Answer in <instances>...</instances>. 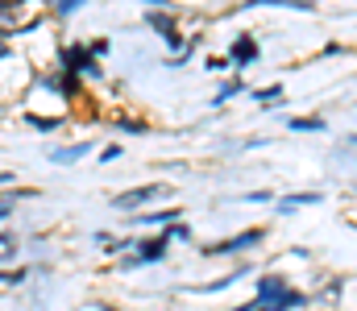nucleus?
<instances>
[{"label":"nucleus","instance_id":"obj_13","mask_svg":"<svg viewBox=\"0 0 357 311\" xmlns=\"http://www.w3.org/2000/svg\"><path fill=\"white\" fill-rule=\"evenodd\" d=\"M324 196L320 191H299V196H287V200H278V212H295V207H303V204H320Z\"/></svg>","mask_w":357,"mask_h":311},{"label":"nucleus","instance_id":"obj_1","mask_svg":"<svg viewBox=\"0 0 357 311\" xmlns=\"http://www.w3.org/2000/svg\"><path fill=\"white\" fill-rule=\"evenodd\" d=\"M262 241H266V228H245V232H237V237H229V241L204 245V253H208V257H225V253H245V249H254V245H262Z\"/></svg>","mask_w":357,"mask_h":311},{"label":"nucleus","instance_id":"obj_9","mask_svg":"<svg viewBox=\"0 0 357 311\" xmlns=\"http://www.w3.org/2000/svg\"><path fill=\"white\" fill-rule=\"evenodd\" d=\"M178 216H183V207H162V212H137L133 220L137 224H178Z\"/></svg>","mask_w":357,"mask_h":311},{"label":"nucleus","instance_id":"obj_23","mask_svg":"<svg viewBox=\"0 0 357 311\" xmlns=\"http://www.w3.org/2000/svg\"><path fill=\"white\" fill-rule=\"evenodd\" d=\"M13 249H17V245H13V237H4V232H0V257H13Z\"/></svg>","mask_w":357,"mask_h":311},{"label":"nucleus","instance_id":"obj_2","mask_svg":"<svg viewBox=\"0 0 357 311\" xmlns=\"http://www.w3.org/2000/svg\"><path fill=\"white\" fill-rule=\"evenodd\" d=\"M162 196H171V187L167 183H146V187H129V191H121L112 207L116 212H137L142 204H150V200H162Z\"/></svg>","mask_w":357,"mask_h":311},{"label":"nucleus","instance_id":"obj_6","mask_svg":"<svg viewBox=\"0 0 357 311\" xmlns=\"http://www.w3.org/2000/svg\"><path fill=\"white\" fill-rule=\"evenodd\" d=\"M167 237H150V241H137L133 245V257H137V266H146V262H162L167 257Z\"/></svg>","mask_w":357,"mask_h":311},{"label":"nucleus","instance_id":"obj_3","mask_svg":"<svg viewBox=\"0 0 357 311\" xmlns=\"http://www.w3.org/2000/svg\"><path fill=\"white\" fill-rule=\"evenodd\" d=\"M63 63H67V67H63L67 75H75V71H84V75H91V79L104 75V71H100V58H91L79 42H75V46H63Z\"/></svg>","mask_w":357,"mask_h":311},{"label":"nucleus","instance_id":"obj_7","mask_svg":"<svg viewBox=\"0 0 357 311\" xmlns=\"http://www.w3.org/2000/svg\"><path fill=\"white\" fill-rule=\"evenodd\" d=\"M258 58V42L250 38V33H241L233 46H229V63H237V67H245V63H254Z\"/></svg>","mask_w":357,"mask_h":311},{"label":"nucleus","instance_id":"obj_15","mask_svg":"<svg viewBox=\"0 0 357 311\" xmlns=\"http://www.w3.org/2000/svg\"><path fill=\"white\" fill-rule=\"evenodd\" d=\"M25 120H29V125H33V129H42V133H54V129H59V125H63V120H59V116H38V112H29V116H25Z\"/></svg>","mask_w":357,"mask_h":311},{"label":"nucleus","instance_id":"obj_10","mask_svg":"<svg viewBox=\"0 0 357 311\" xmlns=\"http://www.w3.org/2000/svg\"><path fill=\"white\" fill-rule=\"evenodd\" d=\"M278 291H287L282 274H262V278H258V295H254V299H258V303H266V299H274Z\"/></svg>","mask_w":357,"mask_h":311},{"label":"nucleus","instance_id":"obj_19","mask_svg":"<svg viewBox=\"0 0 357 311\" xmlns=\"http://www.w3.org/2000/svg\"><path fill=\"white\" fill-rule=\"evenodd\" d=\"M13 207H17V196H0V220L13 216Z\"/></svg>","mask_w":357,"mask_h":311},{"label":"nucleus","instance_id":"obj_12","mask_svg":"<svg viewBox=\"0 0 357 311\" xmlns=\"http://www.w3.org/2000/svg\"><path fill=\"white\" fill-rule=\"evenodd\" d=\"M287 129H291V133H324V120H320V116H291Z\"/></svg>","mask_w":357,"mask_h":311},{"label":"nucleus","instance_id":"obj_25","mask_svg":"<svg viewBox=\"0 0 357 311\" xmlns=\"http://www.w3.org/2000/svg\"><path fill=\"white\" fill-rule=\"evenodd\" d=\"M13 13H17L13 4H0V21H4V17H13Z\"/></svg>","mask_w":357,"mask_h":311},{"label":"nucleus","instance_id":"obj_26","mask_svg":"<svg viewBox=\"0 0 357 311\" xmlns=\"http://www.w3.org/2000/svg\"><path fill=\"white\" fill-rule=\"evenodd\" d=\"M229 311H254V299H250V303H241V308H229Z\"/></svg>","mask_w":357,"mask_h":311},{"label":"nucleus","instance_id":"obj_4","mask_svg":"<svg viewBox=\"0 0 357 311\" xmlns=\"http://www.w3.org/2000/svg\"><path fill=\"white\" fill-rule=\"evenodd\" d=\"M146 25H150V29H158V33H162V42H167L171 50L183 46V38H178V29H175V17H167L162 8H150V13H146Z\"/></svg>","mask_w":357,"mask_h":311},{"label":"nucleus","instance_id":"obj_20","mask_svg":"<svg viewBox=\"0 0 357 311\" xmlns=\"http://www.w3.org/2000/svg\"><path fill=\"white\" fill-rule=\"evenodd\" d=\"M245 204H262V200H274V191H250V196H241Z\"/></svg>","mask_w":357,"mask_h":311},{"label":"nucleus","instance_id":"obj_22","mask_svg":"<svg viewBox=\"0 0 357 311\" xmlns=\"http://www.w3.org/2000/svg\"><path fill=\"white\" fill-rule=\"evenodd\" d=\"M21 278H25V270H13V274H8V270H0V282H8V287H13V282H21Z\"/></svg>","mask_w":357,"mask_h":311},{"label":"nucleus","instance_id":"obj_14","mask_svg":"<svg viewBox=\"0 0 357 311\" xmlns=\"http://www.w3.org/2000/svg\"><path fill=\"white\" fill-rule=\"evenodd\" d=\"M241 92H245V83H241V79H233V83H225V88H220V92H216V108H220V104H229L233 100V96H241Z\"/></svg>","mask_w":357,"mask_h":311},{"label":"nucleus","instance_id":"obj_24","mask_svg":"<svg viewBox=\"0 0 357 311\" xmlns=\"http://www.w3.org/2000/svg\"><path fill=\"white\" fill-rule=\"evenodd\" d=\"M129 245H133V241H129V237H125V241H108V253H125V249H129Z\"/></svg>","mask_w":357,"mask_h":311},{"label":"nucleus","instance_id":"obj_18","mask_svg":"<svg viewBox=\"0 0 357 311\" xmlns=\"http://www.w3.org/2000/svg\"><path fill=\"white\" fill-rule=\"evenodd\" d=\"M54 13H59V17H71V13H79V0H59Z\"/></svg>","mask_w":357,"mask_h":311},{"label":"nucleus","instance_id":"obj_16","mask_svg":"<svg viewBox=\"0 0 357 311\" xmlns=\"http://www.w3.org/2000/svg\"><path fill=\"white\" fill-rule=\"evenodd\" d=\"M162 237H167V245H171V241H191V228H187V224H171Z\"/></svg>","mask_w":357,"mask_h":311},{"label":"nucleus","instance_id":"obj_17","mask_svg":"<svg viewBox=\"0 0 357 311\" xmlns=\"http://www.w3.org/2000/svg\"><path fill=\"white\" fill-rule=\"evenodd\" d=\"M278 96H282V88H278V83H270V88H258V92H254V100H278Z\"/></svg>","mask_w":357,"mask_h":311},{"label":"nucleus","instance_id":"obj_8","mask_svg":"<svg viewBox=\"0 0 357 311\" xmlns=\"http://www.w3.org/2000/svg\"><path fill=\"white\" fill-rule=\"evenodd\" d=\"M254 274V266H241V270H233V274H225V278H216V282H204V287H191L195 295H216V291H229L233 282H241V278H250Z\"/></svg>","mask_w":357,"mask_h":311},{"label":"nucleus","instance_id":"obj_21","mask_svg":"<svg viewBox=\"0 0 357 311\" xmlns=\"http://www.w3.org/2000/svg\"><path fill=\"white\" fill-rule=\"evenodd\" d=\"M112 158H121V145H104L100 150V162H112Z\"/></svg>","mask_w":357,"mask_h":311},{"label":"nucleus","instance_id":"obj_11","mask_svg":"<svg viewBox=\"0 0 357 311\" xmlns=\"http://www.w3.org/2000/svg\"><path fill=\"white\" fill-rule=\"evenodd\" d=\"M84 154H91V141H75V145H63V150H54L50 158H54V162H79Z\"/></svg>","mask_w":357,"mask_h":311},{"label":"nucleus","instance_id":"obj_5","mask_svg":"<svg viewBox=\"0 0 357 311\" xmlns=\"http://www.w3.org/2000/svg\"><path fill=\"white\" fill-rule=\"evenodd\" d=\"M303 303H307V295L287 287V291H278V295L266 299V303H258V299H254V311H295V308H303Z\"/></svg>","mask_w":357,"mask_h":311}]
</instances>
